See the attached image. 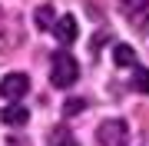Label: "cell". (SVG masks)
Listing matches in <instances>:
<instances>
[{"label":"cell","instance_id":"6da1fadb","mask_svg":"<svg viewBox=\"0 0 149 146\" xmlns=\"http://www.w3.org/2000/svg\"><path fill=\"white\" fill-rule=\"evenodd\" d=\"M80 80V66H76V60L70 53H53V60H50V83H53L56 90H66L73 87V83Z\"/></svg>","mask_w":149,"mask_h":146},{"label":"cell","instance_id":"7a4b0ae2","mask_svg":"<svg viewBox=\"0 0 149 146\" xmlns=\"http://www.w3.org/2000/svg\"><path fill=\"white\" fill-rule=\"evenodd\" d=\"M100 146H126L129 143V126L126 119H103L100 130H96Z\"/></svg>","mask_w":149,"mask_h":146},{"label":"cell","instance_id":"3957f363","mask_svg":"<svg viewBox=\"0 0 149 146\" xmlns=\"http://www.w3.org/2000/svg\"><path fill=\"white\" fill-rule=\"evenodd\" d=\"M27 90H30V76L27 73H7L0 80V96L3 100H20V96H27Z\"/></svg>","mask_w":149,"mask_h":146},{"label":"cell","instance_id":"277c9868","mask_svg":"<svg viewBox=\"0 0 149 146\" xmlns=\"http://www.w3.org/2000/svg\"><path fill=\"white\" fill-rule=\"evenodd\" d=\"M76 33H80V27H76V17H73V13L60 17V20L53 23V37L60 40V43H73Z\"/></svg>","mask_w":149,"mask_h":146},{"label":"cell","instance_id":"5b68a950","mask_svg":"<svg viewBox=\"0 0 149 146\" xmlns=\"http://www.w3.org/2000/svg\"><path fill=\"white\" fill-rule=\"evenodd\" d=\"M0 119H3L7 126H23V123L30 119V110H27V106H20V103H10V106L0 110Z\"/></svg>","mask_w":149,"mask_h":146},{"label":"cell","instance_id":"8992f818","mask_svg":"<svg viewBox=\"0 0 149 146\" xmlns=\"http://www.w3.org/2000/svg\"><path fill=\"white\" fill-rule=\"evenodd\" d=\"M113 63H116V66H133L136 63V50L129 43H116V47H113Z\"/></svg>","mask_w":149,"mask_h":146},{"label":"cell","instance_id":"52a82bcc","mask_svg":"<svg viewBox=\"0 0 149 146\" xmlns=\"http://www.w3.org/2000/svg\"><path fill=\"white\" fill-rule=\"evenodd\" d=\"M53 3H40L37 7V13H33V20H37V27L40 30H50V27H53Z\"/></svg>","mask_w":149,"mask_h":146},{"label":"cell","instance_id":"ba28073f","mask_svg":"<svg viewBox=\"0 0 149 146\" xmlns=\"http://www.w3.org/2000/svg\"><path fill=\"white\" fill-rule=\"evenodd\" d=\"M50 146H80L76 143V136L66 130V126H56L53 133H50Z\"/></svg>","mask_w":149,"mask_h":146},{"label":"cell","instance_id":"9c48e42d","mask_svg":"<svg viewBox=\"0 0 149 146\" xmlns=\"http://www.w3.org/2000/svg\"><path fill=\"white\" fill-rule=\"evenodd\" d=\"M133 90H136V93H149V70H146V66H136V73H133Z\"/></svg>","mask_w":149,"mask_h":146},{"label":"cell","instance_id":"30bf717a","mask_svg":"<svg viewBox=\"0 0 149 146\" xmlns=\"http://www.w3.org/2000/svg\"><path fill=\"white\" fill-rule=\"evenodd\" d=\"M83 110H86V100H80V96H70L63 103V113L66 116H76V113H83Z\"/></svg>","mask_w":149,"mask_h":146}]
</instances>
